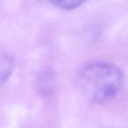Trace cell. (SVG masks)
Masks as SVG:
<instances>
[{
  "label": "cell",
  "instance_id": "3957f363",
  "mask_svg": "<svg viewBox=\"0 0 128 128\" xmlns=\"http://www.w3.org/2000/svg\"><path fill=\"white\" fill-rule=\"evenodd\" d=\"M84 3V1H76V0H60V1H52L50 2V4L60 8V9L72 10L79 7Z\"/></svg>",
  "mask_w": 128,
  "mask_h": 128
},
{
  "label": "cell",
  "instance_id": "7a4b0ae2",
  "mask_svg": "<svg viewBox=\"0 0 128 128\" xmlns=\"http://www.w3.org/2000/svg\"><path fill=\"white\" fill-rule=\"evenodd\" d=\"M14 62L15 60L13 56L9 54L2 56V59H1V81L2 82H4L9 77L10 74L12 71Z\"/></svg>",
  "mask_w": 128,
  "mask_h": 128
},
{
  "label": "cell",
  "instance_id": "6da1fadb",
  "mask_svg": "<svg viewBox=\"0 0 128 128\" xmlns=\"http://www.w3.org/2000/svg\"><path fill=\"white\" fill-rule=\"evenodd\" d=\"M124 75L109 62L94 60L77 70L76 84L82 95L93 103L100 104L113 98L120 90Z\"/></svg>",
  "mask_w": 128,
  "mask_h": 128
}]
</instances>
